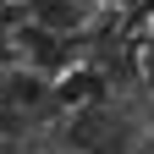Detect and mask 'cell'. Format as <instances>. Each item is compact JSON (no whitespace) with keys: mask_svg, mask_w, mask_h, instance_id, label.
I'll return each mask as SVG.
<instances>
[{"mask_svg":"<svg viewBox=\"0 0 154 154\" xmlns=\"http://www.w3.org/2000/svg\"><path fill=\"white\" fill-rule=\"evenodd\" d=\"M22 50L33 55V66H61V55H66V33H55V28H28L22 33Z\"/></svg>","mask_w":154,"mask_h":154,"instance_id":"obj_1","label":"cell"},{"mask_svg":"<svg viewBox=\"0 0 154 154\" xmlns=\"http://www.w3.org/2000/svg\"><path fill=\"white\" fill-rule=\"evenodd\" d=\"M33 22L55 28V33H72L83 17H77V0H33Z\"/></svg>","mask_w":154,"mask_h":154,"instance_id":"obj_2","label":"cell"},{"mask_svg":"<svg viewBox=\"0 0 154 154\" xmlns=\"http://www.w3.org/2000/svg\"><path fill=\"white\" fill-rule=\"evenodd\" d=\"M66 99H94V105H99V94H105V83H99V77H66Z\"/></svg>","mask_w":154,"mask_h":154,"instance_id":"obj_3","label":"cell"}]
</instances>
